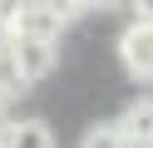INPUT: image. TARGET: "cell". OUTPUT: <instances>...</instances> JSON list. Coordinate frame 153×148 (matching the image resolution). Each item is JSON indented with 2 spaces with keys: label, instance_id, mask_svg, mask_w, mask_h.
I'll return each instance as SVG.
<instances>
[{
  "label": "cell",
  "instance_id": "9c48e42d",
  "mask_svg": "<svg viewBox=\"0 0 153 148\" xmlns=\"http://www.w3.org/2000/svg\"><path fill=\"white\" fill-rule=\"evenodd\" d=\"M0 15H5V10H0Z\"/></svg>",
  "mask_w": 153,
  "mask_h": 148
},
{
  "label": "cell",
  "instance_id": "52a82bcc",
  "mask_svg": "<svg viewBox=\"0 0 153 148\" xmlns=\"http://www.w3.org/2000/svg\"><path fill=\"white\" fill-rule=\"evenodd\" d=\"M79 148H128V138H123L119 123H94L89 133L79 138Z\"/></svg>",
  "mask_w": 153,
  "mask_h": 148
},
{
  "label": "cell",
  "instance_id": "5b68a950",
  "mask_svg": "<svg viewBox=\"0 0 153 148\" xmlns=\"http://www.w3.org/2000/svg\"><path fill=\"white\" fill-rule=\"evenodd\" d=\"M119 128H123L128 143H153V99L128 104V109H123V118H119Z\"/></svg>",
  "mask_w": 153,
  "mask_h": 148
},
{
  "label": "cell",
  "instance_id": "277c9868",
  "mask_svg": "<svg viewBox=\"0 0 153 148\" xmlns=\"http://www.w3.org/2000/svg\"><path fill=\"white\" fill-rule=\"evenodd\" d=\"M10 39H15V54H20L25 79H40V74L54 69V45L50 39H35V35H10Z\"/></svg>",
  "mask_w": 153,
  "mask_h": 148
},
{
  "label": "cell",
  "instance_id": "ba28073f",
  "mask_svg": "<svg viewBox=\"0 0 153 148\" xmlns=\"http://www.w3.org/2000/svg\"><path fill=\"white\" fill-rule=\"evenodd\" d=\"M128 148H153V143H128Z\"/></svg>",
  "mask_w": 153,
  "mask_h": 148
},
{
  "label": "cell",
  "instance_id": "7a4b0ae2",
  "mask_svg": "<svg viewBox=\"0 0 153 148\" xmlns=\"http://www.w3.org/2000/svg\"><path fill=\"white\" fill-rule=\"evenodd\" d=\"M119 59L128 74L138 79H153V25H133L119 35Z\"/></svg>",
  "mask_w": 153,
  "mask_h": 148
},
{
  "label": "cell",
  "instance_id": "6da1fadb",
  "mask_svg": "<svg viewBox=\"0 0 153 148\" xmlns=\"http://www.w3.org/2000/svg\"><path fill=\"white\" fill-rule=\"evenodd\" d=\"M79 5H15L5 10V35H35V39H59V30L69 20H79Z\"/></svg>",
  "mask_w": 153,
  "mask_h": 148
},
{
  "label": "cell",
  "instance_id": "8992f818",
  "mask_svg": "<svg viewBox=\"0 0 153 148\" xmlns=\"http://www.w3.org/2000/svg\"><path fill=\"white\" fill-rule=\"evenodd\" d=\"M30 79H25L20 69V54H15V39L0 35V94H15V89H25Z\"/></svg>",
  "mask_w": 153,
  "mask_h": 148
},
{
  "label": "cell",
  "instance_id": "3957f363",
  "mask_svg": "<svg viewBox=\"0 0 153 148\" xmlns=\"http://www.w3.org/2000/svg\"><path fill=\"white\" fill-rule=\"evenodd\" d=\"M0 148H54V133L40 118H10L0 123Z\"/></svg>",
  "mask_w": 153,
  "mask_h": 148
}]
</instances>
